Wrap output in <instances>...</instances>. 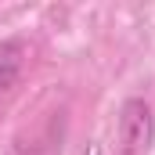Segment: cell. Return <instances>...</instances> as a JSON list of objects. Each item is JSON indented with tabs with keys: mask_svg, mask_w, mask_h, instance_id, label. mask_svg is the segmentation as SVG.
<instances>
[{
	"mask_svg": "<svg viewBox=\"0 0 155 155\" xmlns=\"http://www.w3.org/2000/svg\"><path fill=\"white\" fill-rule=\"evenodd\" d=\"M116 134H119V148H123V155H148L152 144H155V116H152V105H148L144 97H126L123 108H119Z\"/></svg>",
	"mask_w": 155,
	"mask_h": 155,
	"instance_id": "6da1fadb",
	"label": "cell"
},
{
	"mask_svg": "<svg viewBox=\"0 0 155 155\" xmlns=\"http://www.w3.org/2000/svg\"><path fill=\"white\" fill-rule=\"evenodd\" d=\"M22 65H25V40L18 36L0 40V90H11L18 83Z\"/></svg>",
	"mask_w": 155,
	"mask_h": 155,
	"instance_id": "7a4b0ae2",
	"label": "cell"
},
{
	"mask_svg": "<svg viewBox=\"0 0 155 155\" xmlns=\"http://www.w3.org/2000/svg\"><path fill=\"white\" fill-rule=\"evenodd\" d=\"M61 155V123L58 119H51L43 130H40V141L36 144H15V155Z\"/></svg>",
	"mask_w": 155,
	"mask_h": 155,
	"instance_id": "3957f363",
	"label": "cell"
}]
</instances>
